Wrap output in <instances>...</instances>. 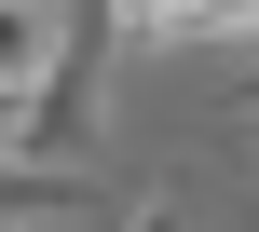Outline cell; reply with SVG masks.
<instances>
[{"instance_id": "1", "label": "cell", "mask_w": 259, "mask_h": 232, "mask_svg": "<svg viewBox=\"0 0 259 232\" xmlns=\"http://www.w3.org/2000/svg\"><path fill=\"white\" fill-rule=\"evenodd\" d=\"M96 178L82 164H41V150H0V232H41V219H82Z\"/></svg>"}, {"instance_id": "2", "label": "cell", "mask_w": 259, "mask_h": 232, "mask_svg": "<svg viewBox=\"0 0 259 232\" xmlns=\"http://www.w3.org/2000/svg\"><path fill=\"white\" fill-rule=\"evenodd\" d=\"M82 27H68V0H0V82H55V55H68Z\"/></svg>"}, {"instance_id": "3", "label": "cell", "mask_w": 259, "mask_h": 232, "mask_svg": "<svg viewBox=\"0 0 259 232\" xmlns=\"http://www.w3.org/2000/svg\"><path fill=\"white\" fill-rule=\"evenodd\" d=\"M109 41L123 55H191V0H109Z\"/></svg>"}, {"instance_id": "4", "label": "cell", "mask_w": 259, "mask_h": 232, "mask_svg": "<svg viewBox=\"0 0 259 232\" xmlns=\"http://www.w3.org/2000/svg\"><path fill=\"white\" fill-rule=\"evenodd\" d=\"M191 41L205 55H259V0H191Z\"/></svg>"}, {"instance_id": "5", "label": "cell", "mask_w": 259, "mask_h": 232, "mask_svg": "<svg viewBox=\"0 0 259 232\" xmlns=\"http://www.w3.org/2000/svg\"><path fill=\"white\" fill-rule=\"evenodd\" d=\"M0 150H41V82H0ZM55 164V150H41Z\"/></svg>"}, {"instance_id": "6", "label": "cell", "mask_w": 259, "mask_h": 232, "mask_svg": "<svg viewBox=\"0 0 259 232\" xmlns=\"http://www.w3.org/2000/svg\"><path fill=\"white\" fill-rule=\"evenodd\" d=\"M123 232H191V205H178V191H137V205H123Z\"/></svg>"}, {"instance_id": "7", "label": "cell", "mask_w": 259, "mask_h": 232, "mask_svg": "<svg viewBox=\"0 0 259 232\" xmlns=\"http://www.w3.org/2000/svg\"><path fill=\"white\" fill-rule=\"evenodd\" d=\"M232 137H246V150H259V96H246V109H232Z\"/></svg>"}, {"instance_id": "8", "label": "cell", "mask_w": 259, "mask_h": 232, "mask_svg": "<svg viewBox=\"0 0 259 232\" xmlns=\"http://www.w3.org/2000/svg\"><path fill=\"white\" fill-rule=\"evenodd\" d=\"M41 232H68V219H41Z\"/></svg>"}]
</instances>
